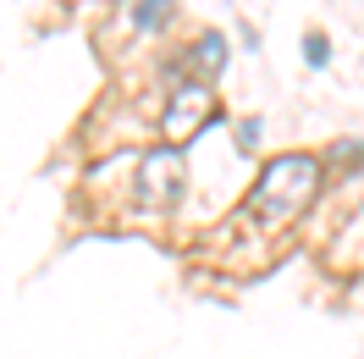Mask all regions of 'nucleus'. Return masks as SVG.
Listing matches in <instances>:
<instances>
[{"mask_svg": "<svg viewBox=\"0 0 364 359\" xmlns=\"http://www.w3.org/2000/svg\"><path fill=\"white\" fill-rule=\"evenodd\" d=\"M320 188V160L293 150V155H276L259 182L243 199V227H287L293 216H304V204L315 199Z\"/></svg>", "mask_w": 364, "mask_h": 359, "instance_id": "nucleus-1", "label": "nucleus"}, {"mask_svg": "<svg viewBox=\"0 0 364 359\" xmlns=\"http://www.w3.org/2000/svg\"><path fill=\"white\" fill-rule=\"evenodd\" d=\"M182 182H188V166H182L177 144H160L149 155H138L133 172V204L138 210H171L182 199Z\"/></svg>", "mask_w": 364, "mask_h": 359, "instance_id": "nucleus-2", "label": "nucleus"}, {"mask_svg": "<svg viewBox=\"0 0 364 359\" xmlns=\"http://www.w3.org/2000/svg\"><path fill=\"white\" fill-rule=\"evenodd\" d=\"M210 116H215L210 89H205V83H182V89L171 94V111H166V138H182V144H188Z\"/></svg>", "mask_w": 364, "mask_h": 359, "instance_id": "nucleus-3", "label": "nucleus"}, {"mask_svg": "<svg viewBox=\"0 0 364 359\" xmlns=\"http://www.w3.org/2000/svg\"><path fill=\"white\" fill-rule=\"evenodd\" d=\"M127 23L138 33H155V28L171 23V0H127Z\"/></svg>", "mask_w": 364, "mask_h": 359, "instance_id": "nucleus-4", "label": "nucleus"}, {"mask_svg": "<svg viewBox=\"0 0 364 359\" xmlns=\"http://www.w3.org/2000/svg\"><path fill=\"white\" fill-rule=\"evenodd\" d=\"M221 61H227V39H221V33H199V45H193V56H188V67L199 72V78H210Z\"/></svg>", "mask_w": 364, "mask_h": 359, "instance_id": "nucleus-5", "label": "nucleus"}, {"mask_svg": "<svg viewBox=\"0 0 364 359\" xmlns=\"http://www.w3.org/2000/svg\"><path fill=\"white\" fill-rule=\"evenodd\" d=\"M304 61H309V67H326V61H331V45H326V33H309V39H304Z\"/></svg>", "mask_w": 364, "mask_h": 359, "instance_id": "nucleus-6", "label": "nucleus"}, {"mask_svg": "<svg viewBox=\"0 0 364 359\" xmlns=\"http://www.w3.org/2000/svg\"><path fill=\"white\" fill-rule=\"evenodd\" d=\"M237 144H259V122H254V116L243 122V128H237Z\"/></svg>", "mask_w": 364, "mask_h": 359, "instance_id": "nucleus-7", "label": "nucleus"}]
</instances>
